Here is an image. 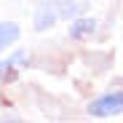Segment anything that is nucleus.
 <instances>
[{
  "instance_id": "f257e3e1",
  "label": "nucleus",
  "mask_w": 123,
  "mask_h": 123,
  "mask_svg": "<svg viewBox=\"0 0 123 123\" xmlns=\"http://www.w3.org/2000/svg\"><path fill=\"white\" fill-rule=\"evenodd\" d=\"M80 13L78 0H43L35 11V27L37 30H48L62 19H75Z\"/></svg>"
},
{
  "instance_id": "f03ea898",
  "label": "nucleus",
  "mask_w": 123,
  "mask_h": 123,
  "mask_svg": "<svg viewBox=\"0 0 123 123\" xmlns=\"http://www.w3.org/2000/svg\"><path fill=\"white\" fill-rule=\"evenodd\" d=\"M88 112L94 118H112L123 112V91H112V94H102L99 99H94L88 105Z\"/></svg>"
},
{
  "instance_id": "7ed1b4c3",
  "label": "nucleus",
  "mask_w": 123,
  "mask_h": 123,
  "mask_svg": "<svg viewBox=\"0 0 123 123\" xmlns=\"http://www.w3.org/2000/svg\"><path fill=\"white\" fill-rule=\"evenodd\" d=\"M22 64H27V51H16L8 59H3V62H0V80L16 78V70L22 67Z\"/></svg>"
},
{
  "instance_id": "20e7f679",
  "label": "nucleus",
  "mask_w": 123,
  "mask_h": 123,
  "mask_svg": "<svg viewBox=\"0 0 123 123\" xmlns=\"http://www.w3.org/2000/svg\"><path fill=\"white\" fill-rule=\"evenodd\" d=\"M94 30H96V22H94V19H75V22L70 24V37L86 40V37L94 35Z\"/></svg>"
},
{
  "instance_id": "39448f33",
  "label": "nucleus",
  "mask_w": 123,
  "mask_h": 123,
  "mask_svg": "<svg viewBox=\"0 0 123 123\" xmlns=\"http://www.w3.org/2000/svg\"><path fill=\"white\" fill-rule=\"evenodd\" d=\"M16 37H19V27L13 22H0V51L8 48Z\"/></svg>"
}]
</instances>
